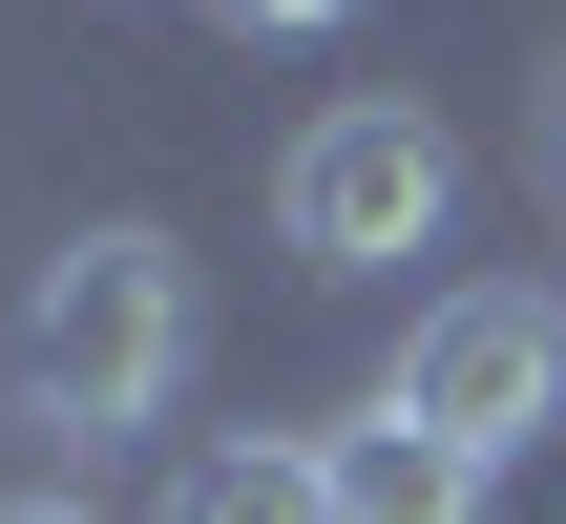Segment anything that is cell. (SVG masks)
I'll use <instances>...</instances> for the list:
<instances>
[{"instance_id":"obj_1","label":"cell","mask_w":566,"mask_h":524,"mask_svg":"<svg viewBox=\"0 0 566 524\" xmlns=\"http://www.w3.org/2000/svg\"><path fill=\"white\" fill-rule=\"evenodd\" d=\"M189 336H210V294H189V252L147 231V210H105V231H63L42 273H21V336H0V399L84 462V441H147L168 399H189Z\"/></svg>"},{"instance_id":"obj_2","label":"cell","mask_w":566,"mask_h":524,"mask_svg":"<svg viewBox=\"0 0 566 524\" xmlns=\"http://www.w3.org/2000/svg\"><path fill=\"white\" fill-rule=\"evenodd\" d=\"M441 210H462V147H441L399 84L315 105V126H294V168H273V231H294V273H399V252H441Z\"/></svg>"},{"instance_id":"obj_3","label":"cell","mask_w":566,"mask_h":524,"mask_svg":"<svg viewBox=\"0 0 566 524\" xmlns=\"http://www.w3.org/2000/svg\"><path fill=\"white\" fill-rule=\"evenodd\" d=\"M399 420H441L462 462H525L566 420V294H525V273H462L420 336H399V378H378Z\"/></svg>"},{"instance_id":"obj_4","label":"cell","mask_w":566,"mask_h":524,"mask_svg":"<svg viewBox=\"0 0 566 524\" xmlns=\"http://www.w3.org/2000/svg\"><path fill=\"white\" fill-rule=\"evenodd\" d=\"M147 524H336V441L231 420V441H189V462H168V504H147Z\"/></svg>"},{"instance_id":"obj_5","label":"cell","mask_w":566,"mask_h":524,"mask_svg":"<svg viewBox=\"0 0 566 524\" xmlns=\"http://www.w3.org/2000/svg\"><path fill=\"white\" fill-rule=\"evenodd\" d=\"M336 524H483V462H462L441 420L357 399V420H336Z\"/></svg>"},{"instance_id":"obj_6","label":"cell","mask_w":566,"mask_h":524,"mask_svg":"<svg viewBox=\"0 0 566 524\" xmlns=\"http://www.w3.org/2000/svg\"><path fill=\"white\" fill-rule=\"evenodd\" d=\"M210 21H231V42H336L357 0H210Z\"/></svg>"},{"instance_id":"obj_7","label":"cell","mask_w":566,"mask_h":524,"mask_svg":"<svg viewBox=\"0 0 566 524\" xmlns=\"http://www.w3.org/2000/svg\"><path fill=\"white\" fill-rule=\"evenodd\" d=\"M0 524H105V504H84V483H21V504H0Z\"/></svg>"},{"instance_id":"obj_8","label":"cell","mask_w":566,"mask_h":524,"mask_svg":"<svg viewBox=\"0 0 566 524\" xmlns=\"http://www.w3.org/2000/svg\"><path fill=\"white\" fill-rule=\"evenodd\" d=\"M546 189H566V105H546Z\"/></svg>"}]
</instances>
